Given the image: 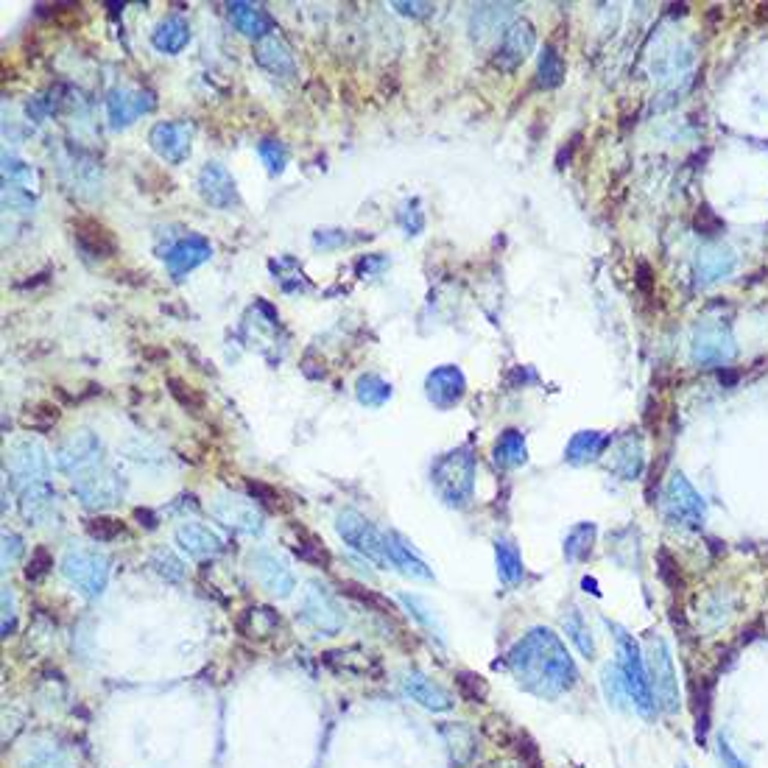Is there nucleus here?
Masks as SVG:
<instances>
[{
	"label": "nucleus",
	"mask_w": 768,
	"mask_h": 768,
	"mask_svg": "<svg viewBox=\"0 0 768 768\" xmlns=\"http://www.w3.org/2000/svg\"><path fill=\"white\" fill-rule=\"evenodd\" d=\"M506 665L520 688L545 701L559 699L579 682V668L562 646V640L542 626L523 634L509 648Z\"/></svg>",
	"instance_id": "1"
},
{
	"label": "nucleus",
	"mask_w": 768,
	"mask_h": 768,
	"mask_svg": "<svg viewBox=\"0 0 768 768\" xmlns=\"http://www.w3.org/2000/svg\"><path fill=\"white\" fill-rule=\"evenodd\" d=\"M431 484L436 495L445 500L447 506L461 509L467 506L475 489V459L470 450H450L439 456L431 470Z\"/></svg>",
	"instance_id": "2"
},
{
	"label": "nucleus",
	"mask_w": 768,
	"mask_h": 768,
	"mask_svg": "<svg viewBox=\"0 0 768 768\" xmlns=\"http://www.w3.org/2000/svg\"><path fill=\"white\" fill-rule=\"evenodd\" d=\"M612 632H615V646H618V668L626 688H629L634 710L643 718H654L657 701H654V690H651V679H648V668L643 662V654H640V646L626 629L612 626Z\"/></svg>",
	"instance_id": "3"
},
{
	"label": "nucleus",
	"mask_w": 768,
	"mask_h": 768,
	"mask_svg": "<svg viewBox=\"0 0 768 768\" xmlns=\"http://www.w3.org/2000/svg\"><path fill=\"white\" fill-rule=\"evenodd\" d=\"M6 472L14 492H23L28 486L51 484V459L40 439H17L6 450Z\"/></svg>",
	"instance_id": "4"
},
{
	"label": "nucleus",
	"mask_w": 768,
	"mask_h": 768,
	"mask_svg": "<svg viewBox=\"0 0 768 768\" xmlns=\"http://www.w3.org/2000/svg\"><path fill=\"white\" fill-rule=\"evenodd\" d=\"M336 534L352 551L361 553L364 559H369L372 565H378L380 570H389V539H386V531H380L372 520H366L364 514L341 512L336 517Z\"/></svg>",
	"instance_id": "5"
},
{
	"label": "nucleus",
	"mask_w": 768,
	"mask_h": 768,
	"mask_svg": "<svg viewBox=\"0 0 768 768\" xmlns=\"http://www.w3.org/2000/svg\"><path fill=\"white\" fill-rule=\"evenodd\" d=\"M62 576L79 590L84 598L104 595L109 584V559L95 548H68L62 556Z\"/></svg>",
	"instance_id": "6"
},
{
	"label": "nucleus",
	"mask_w": 768,
	"mask_h": 768,
	"mask_svg": "<svg viewBox=\"0 0 768 768\" xmlns=\"http://www.w3.org/2000/svg\"><path fill=\"white\" fill-rule=\"evenodd\" d=\"M297 620H302L305 626H310L313 632L333 637L344 629V612L338 607L336 595L330 593L319 581H308L302 598H299Z\"/></svg>",
	"instance_id": "7"
},
{
	"label": "nucleus",
	"mask_w": 768,
	"mask_h": 768,
	"mask_svg": "<svg viewBox=\"0 0 768 768\" xmlns=\"http://www.w3.org/2000/svg\"><path fill=\"white\" fill-rule=\"evenodd\" d=\"M54 461L56 470L73 481L81 472L93 470L98 464H107V450L93 431H73L59 442V447L54 450Z\"/></svg>",
	"instance_id": "8"
},
{
	"label": "nucleus",
	"mask_w": 768,
	"mask_h": 768,
	"mask_svg": "<svg viewBox=\"0 0 768 768\" xmlns=\"http://www.w3.org/2000/svg\"><path fill=\"white\" fill-rule=\"evenodd\" d=\"M646 668L657 707L668 715L679 713V704H682V701H679V679H676L674 662H671V651H668L662 637H648Z\"/></svg>",
	"instance_id": "9"
},
{
	"label": "nucleus",
	"mask_w": 768,
	"mask_h": 768,
	"mask_svg": "<svg viewBox=\"0 0 768 768\" xmlns=\"http://www.w3.org/2000/svg\"><path fill=\"white\" fill-rule=\"evenodd\" d=\"M70 486L87 509H109L123 498L121 475L109 464H98L93 470L81 472L70 481Z\"/></svg>",
	"instance_id": "10"
},
{
	"label": "nucleus",
	"mask_w": 768,
	"mask_h": 768,
	"mask_svg": "<svg viewBox=\"0 0 768 768\" xmlns=\"http://www.w3.org/2000/svg\"><path fill=\"white\" fill-rule=\"evenodd\" d=\"M246 565H249V573L260 581V587L266 593L277 595V598H288L297 590V576L280 553L257 548V551L249 553Z\"/></svg>",
	"instance_id": "11"
},
{
	"label": "nucleus",
	"mask_w": 768,
	"mask_h": 768,
	"mask_svg": "<svg viewBox=\"0 0 768 768\" xmlns=\"http://www.w3.org/2000/svg\"><path fill=\"white\" fill-rule=\"evenodd\" d=\"M151 151L168 165H182L193 149V123L188 121H160L149 132Z\"/></svg>",
	"instance_id": "12"
},
{
	"label": "nucleus",
	"mask_w": 768,
	"mask_h": 768,
	"mask_svg": "<svg viewBox=\"0 0 768 768\" xmlns=\"http://www.w3.org/2000/svg\"><path fill=\"white\" fill-rule=\"evenodd\" d=\"M213 517H216L218 523L232 528V531L246 534V537L263 534V514H260V509L255 506V500L238 498V495L224 492V495H218V498L213 500Z\"/></svg>",
	"instance_id": "13"
},
{
	"label": "nucleus",
	"mask_w": 768,
	"mask_h": 768,
	"mask_svg": "<svg viewBox=\"0 0 768 768\" xmlns=\"http://www.w3.org/2000/svg\"><path fill=\"white\" fill-rule=\"evenodd\" d=\"M196 190L204 199V204L216 207V210H235L241 204L238 185L232 174L221 162H207L199 176H196Z\"/></svg>",
	"instance_id": "14"
},
{
	"label": "nucleus",
	"mask_w": 768,
	"mask_h": 768,
	"mask_svg": "<svg viewBox=\"0 0 768 768\" xmlns=\"http://www.w3.org/2000/svg\"><path fill=\"white\" fill-rule=\"evenodd\" d=\"M157 107L154 95L149 90H135V87H115L107 95V118L109 126L115 132L129 129L140 115H149L151 109Z\"/></svg>",
	"instance_id": "15"
},
{
	"label": "nucleus",
	"mask_w": 768,
	"mask_h": 768,
	"mask_svg": "<svg viewBox=\"0 0 768 768\" xmlns=\"http://www.w3.org/2000/svg\"><path fill=\"white\" fill-rule=\"evenodd\" d=\"M165 269L174 280H185L190 271H196L213 257V246L204 235H185L165 252Z\"/></svg>",
	"instance_id": "16"
},
{
	"label": "nucleus",
	"mask_w": 768,
	"mask_h": 768,
	"mask_svg": "<svg viewBox=\"0 0 768 768\" xmlns=\"http://www.w3.org/2000/svg\"><path fill=\"white\" fill-rule=\"evenodd\" d=\"M665 512L674 520L676 526H690L699 528L704 523V503L693 492V486L682 478V475H674L671 484H668V492H665Z\"/></svg>",
	"instance_id": "17"
},
{
	"label": "nucleus",
	"mask_w": 768,
	"mask_h": 768,
	"mask_svg": "<svg viewBox=\"0 0 768 768\" xmlns=\"http://www.w3.org/2000/svg\"><path fill=\"white\" fill-rule=\"evenodd\" d=\"M464 391H467V380H464V372H461L459 366H439V369H433L431 375L425 378V397L439 411H447V408L459 405Z\"/></svg>",
	"instance_id": "18"
},
{
	"label": "nucleus",
	"mask_w": 768,
	"mask_h": 768,
	"mask_svg": "<svg viewBox=\"0 0 768 768\" xmlns=\"http://www.w3.org/2000/svg\"><path fill=\"white\" fill-rule=\"evenodd\" d=\"M400 688H403L408 699L417 701V704H422L425 710H433V713H447L453 707V696L442 685H436L433 679L419 674V671L400 674Z\"/></svg>",
	"instance_id": "19"
},
{
	"label": "nucleus",
	"mask_w": 768,
	"mask_h": 768,
	"mask_svg": "<svg viewBox=\"0 0 768 768\" xmlns=\"http://www.w3.org/2000/svg\"><path fill=\"white\" fill-rule=\"evenodd\" d=\"M176 545L182 551L193 556V559H204V556H216V553L224 551V539L218 537L216 531L204 523H196V520H185L182 526L176 528Z\"/></svg>",
	"instance_id": "20"
},
{
	"label": "nucleus",
	"mask_w": 768,
	"mask_h": 768,
	"mask_svg": "<svg viewBox=\"0 0 768 768\" xmlns=\"http://www.w3.org/2000/svg\"><path fill=\"white\" fill-rule=\"evenodd\" d=\"M17 506L28 526H45L56 514V489L51 484L28 486L17 492Z\"/></svg>",
	"instance_id": "21"
},
{
	"label": "nucleus",
	"mask_w": 768,
	"mask_h": 768,
	"mask_svg": "<svg viewBox=\"0 0 768 768\" xmlns=\"http://www.w3.org/2000/svg\"><path fill=\"white\" fill-rule=\"evenodd\" d=\"M255 59L260 68L277 76V79H291L297 73V62H294V54L291 48L285 45V40L280 34H269L266 40L257 42Z\"/></svg>",
	"instance_id": "22"
},
{
	"label": "nucleus",
	"mask_w": 768,
	"mask_h": 768,
	"mask_svg": "<svg viewBox=\"0 0 768 768\" xmlns=\"http://www.w3.org/2000/svg\"><path fill=\"white\" fill-rule=\"evenodd\" d=\"M531 48H534V31L528 23H514L506 34H503V40H500L498 56H495V65L503 70H514L517 65H523V59L531 54Z\"/></svg>",
	"instance_id": "23"
},
{
	"label": "nucleus",
	"mask_w": 768,
	"mask_h": 768,
	"mask_svg": "<svg viewBox=\"0 0 768 768\" xmlns=\"http://www.w3.org/2000/svg\"><path fill=\"white\" fill-rule=\"evenodd\" d=\"M386 539H389V562L391 570H400L403 576L408 579H422V581H431L433 579V570L428 567V562L419 556L408 542H405L397 531H386Z\"/></svg>",
	"instance_id": "24"
},
{
	"label": "nucleus",
	"mask_w": 768,
	"mask_h": 768,
	"mask_svg": "<svg viewBox=\"0 0 768 768\" xmlns=\"http://www.w3.org/2000/svg\"><path fill=\"white\" fill-rule=\"evenodd\" d=\"M227 12H230L232 26L241 31L243 37H249V40H266L271 31V17L260 6L255 3H246V0H235L227 6Z\"/></svg>",
	"instance_id": "25"
},
{
	"label": "nucleus",
	"mask_w": 768,
	"mask_h": 768,
	"mask_svg": "<svg viewBox=\"0 0 768 768\" xmlns=\"http://www.w3.org/2000/svg\"><path fill=\"white\" fill-rule=\"evenodd\" d=\"M190 42V26L185 17H179V14H171V17H165L160 20V26L154 28V34H151V45L160 51V54L176 56L185 51V45Z\"/></svg>",
	"instance_id": "26"
},
{
	"label": "nucleus",
	"mask_w": 768,
	"mask_h": 768,
	"mask_svg": "<svg viewBox=\"0 0 768 768\" xmlns=\"http://www.w3.org/2000/svg\"><path fill=\"white\" fill-rule=\"evenodd\" d=\"M73 230H76L73 235H76V243L81 246V252H87L90 257L115 255L118 243H115V238L109 235L107 227H101V224H95V221H90V218H84V221H79Z\"/></svg>",
	"instance_id": "27"
},
{
	"label": "nucleus",
	"mask_w": 768,
	"mask_h": 768,
	"mask_svg": "<svg viewBox=\"0 0 768 768\" xmlns=\"http://www.w3.org/2000/svg\"><path fill=\"white\" fill-rule=\"evenodd\" d=\"M277 626H280V615L269 607L243 609V615L238 618V632L249 640H269L271 634L277 632Z\"/></svg>",
	"instance_id": "28"
},
{
	"label": "nucleus",
	"mask_w": 768,
	"mask_h": 768,
	"mask_svg": "<svg viewBox=\"0 0 768 768\" xmlns=\"http://www.w3.org/2000/svg\"><path fill=\"white\" fill-rule=\"evenodd\" d=\"M3 188H17V190H26V193H34L37 196V188H40V176L37 171L23 162L20 157H14V154H3Z\"/></svg>",
	"instance_id": "29"
},
{
	"label": "nucleus",
	"mask_w": 768,
	"mask_h": 768,
	"mask_svg": "<svg viewBox=\"0 0 768 768\" xmlns=\"http://www.w3.org/2000/svg\"><path fill=\"white\" fill-rule=\"evenodd\" d=\"M391 394H394V389H391L389 380H383L375 372H366L355 380V400L366 408H383L391 400Z\"/></svg>",
	"instance_id": "30"
},
{
	"label": "nucleus",
	"mask_w": 768,
	"mask_h": 768,
	"mask_svg": "<svg viewBox=\"0 0 768 768\" xmlns=\"http://www.w3.org/2000/svg\"><path fill=\"white\" fill-rule=\"evenodd\" d=\"M609 445L607 436H601V433L595 431H584L576 433L573 436V442L567 445V461L570 464H587V461H595L601 453H604V447Z\"/></svg>",
	"instance_id": "31"
},
{
	"label": "nucleus",
	"mask_w": 768,
	"mask_h": 768,
	"mask_svg": "<svg viewBox=\"0 0 768 768\" xmlns=\"http://www.w3.org/2000/svg\"><path fill=\"white\" fill-rule=\"evenodd\" d=\"M526 459H528L526 439H523V433L520 431H506L503 436H500L498 442H495V461H498L500 467L512 470V467L526 464Z\"/></svg>",
	"instance_id": "32"
},
{
	"label": "nucleus",
	"mask_w": 768,
	"mask_h": 768,
	"mask_svg": "<svg viewBox=\"0 0 768 768\" xmlns=\"http://www.w3.org/2000/svg\"><path fill=\"white\" fill-rule=\"evenodd\" d=\"M291 548H294V553H297L302 562L322 567V570H327L330 562H333V556H330V551L324 548L322 539H316L310 531H305V528H299V539L291 545Z\"/></svg>",
	"instance_id": "33"
},
{
	"label": "nucleus",
	"mask_w": 768,
	"mask_h": 768,
	"mask_svg": "<svg viewBox=\"0 0 768 768\" xmlns=\"http://www.w3.org/2000/svg\"><path fill=\"white\" fill-rule=\"evenodd\" d=\"M397 601H400V604L408 609V615L417 620V623H422V626H425V629H428V632H431L436 640H442V637H445L442 626H439V620H436V615H433V609L428 607V601H425V598H419V595L400 593L397 595Z\"/></svg>",
	"instance_id": "34"
},
{
	"label": "nucleus",
	"mask_w": 768,
	"mask_h": 768,
	"mask_svg": "<svg viewBox=\"0 0 768 768\" xmlns=\"http://www.w3.org/2000/svg\"><path fill=\"white\" fill-rule=\"evenodd\" d=\"M495 553H498L500 579L506 581V584H517V581L523 579V559H520V551L514 548L512 542L498 539L495 542Z\"/></svg>",
	"instance_id": "35"
},
{
	"label": "nucleus",
	"mask_w": 768,
	"mask_h": 768,
	"mask_svg": "<svg viewBox=\"0 0 768 768\" xmlns=\"http://www.w3.org/2000/svg\"><path fill=\"white\" fill-rule=\"evenodd\" d=\"M149 567L165 581H182L185 579V565H182V559L176 556L171 548H154L149 556Z\"/></svg>",
	"instance_id": "36"
},
{
	"label": "nucleus",
	"mask_w": 768,
	"mask_h": 768,
	"mask_svg": "<svg viewBox=\"0 0 768 768\" xmlns=\"http://www.w3.org/2000/svg\"><path fill=\"white\" fill-rule=\"evenodd\" d=\"M593 542H595V526L593 523H581L576 526L565 539V556L570 562H581V559H587L590 551H593Z\"/></svg>",
	"instance_id": "37"
},
{
	"label": "nucleus",
	"mask_w": 768,
	"mask_h": 768,
	"mask_svg": "<svg viewBox=\"0 0 768 768\" xmlns=\"http://www.w3.org/2000/svg\"><path fill=\"white\" fill-rule=\"evenodd\" d=\"M562 623H565L567 637H570V640L576 643V648H579L581 654H584L587 660H593V657H595V643H593V637H590V629H587V623H584V618H581L579 609H570Z\"/></svg>",
	"instance_id": "38"
},
{
	"label": "nucleus",
	"mask_w": 768,
	"mask_h": 768,
	"mask_svg": "<svg viewBox=\"0 0 768 768\" xmlns=\"http://www.w3.org/2000/svg\"><path fill=\"white\" fill-rule=\"evenodd\" d=\"M341 593L350 595L352 601H358V604H364V607L375 609L380 615H394V604H391L389 598L372 593V590H366V587L355 584V581H341Z\"/></svg>",
	"instance_id": "39"
},
{
	"label": "nucleus",
	"mask_w": 768,
	"mask_h": 768,
	"mask_svg": "<svg viewBox=\"0 0 768 768\" xmlns=\"http://www.w3.org/2000/svg\"><path fill=\"white\" fill-rule=\"evenodd\" d=\"M257 154H260V160H263V165H266V171H269L271 176L283 174L285 165L291 160L285 143H280V140H260V143H257Z\"/></svg>",
	"instance_id": "40"
},
{
	"label": "nucleus",
	"mask_w": 768,
	"mask_h": 768,
	"mask_svg": "<svg viewBox=\"0 0 768 768\" xmlns=\"http://www.w3.org/2000/svg\"><path fill=\"white\" fill-rule=\"evenodd\" d=\"M562 76H565V62H562V56L556 54L553 45H545L542 59H539V84H542V87H556V84L562 81Z\"/></svg>",
	"instance_id": "41"
},
{
	"label": "nucleus",
	"mask_w": 768,
	"mask_h": 768,
	"mask_svg": "<svg viewBox=\"0 0 768 768\" xmlns=\"http://www.w3.org/2000/svg\"><path fill=\"white\" fill-rule=\"evenodd\" d=\"M601 685H604V693H607V699H609V704H612V707L623 710V707H626V701H632V696H629V688H626L623 674H620L618 668L607 665V668H604V674H601Z\"/></svg>",
	"instance_id": "42"
},
{
	"label": "nucleus",
	"mask_w": 768,
	"mask_h": 768,
	"mask_svg": "<svg viewBox=\"0 0 768 768\" xmlns=\"http://www.w3.org/2000/svg\"><path fill=\"white\" fill-rule=\"evenodd\" d=\"M20 768H73L68 763V757L62 755L59 749H51V746H37L31 749L23 760H20Z\"/></svg>",
	"instance_id": "43"
},
{
	"label": "nucleus",
	"mask_w": 768,
	"mask_h": 768,
	"mask_svg": "<svg viewBox=\"0 0 768 768\" xmlns=\"http://www.w3.org/2000/svg\"><path fill=\"white\" fill-rule=\"evenodd\" d=\"M87 534L95 539V542H112V539H118L126 534V526H123L121 520H112V517H93V520H87Z\"/></svg>",
	"instance_id": "44"
},
{
	"label": "nucleus",
	"mask_w": 768,
	"mask_h": 768,
	"mask_svg": "<svg viewBox=\"0 0 768 768\" xmlns=\"http://www.w3.org/2000/svg\"><path fill=\"white\" fill-rule=\"evenodd\" d=\"M456 685H459L461 699L472 701V704H481V701H486V693H489V688H486L484 676L467 674V671H464V674L456 676Z\"/></svg>",
	"instance_id": "45"
},
{
	"label": "nucleus",
	"mask_w": 768,
	"mask_h": 768,
	"mask_svg": "<svg viewBox=\"0 0 768 768\" xmlns=\"http://www.w3.org/2000/svg\"><path fill=\"white\" fill-rule=\"evenodd\" d=\"M397 221H400V227H403L408 238L425 230V213L419 210V199L405 202L403 207H400V213H397Z\"/></svg>",
	"instance_id": "46"
},
{
	"label": "nucleus",
	"mask_w": 768,
	"mask_h": 768,
	"mask_svg": "<svg viewBox=\"0 0 768 768\" xmlns=\"http://www.w3.org/2000/svg\"><path fill=\"white\" fill-rule=\"evenodd\" d=\"M51 567H54V556H51V551L48 548H34L31 551V559L26 562V579L28 581H42L48 573H51Z\"/></svg>",
	"instance_id": "47"
},
{
	"label": "nucleus",
	"mask_w": 768,
	"mask_h": 768,
	"mask_svg": "<svg viewBox=\"0 0 768 768\" xmlns=\"http://www.w3.org/2000/svg\"><path fill=\"white\" fill-rule=\"evenodd\" d=\"M3 207L6 210H12V213H34V207H37V196L34 193H26V190H17V188H3Z\"/></svg>",
	"instance_id": "48"
},
{
	"label": "nucleus",
	"mask_w": 768,
	"mask_h": 768,
	"mask_svg": "<svg viewBox=\"0 0 768 768\" xmlns=\"http://www.w3.org/2000/svg\"><path fill=\"white\" fill-rule=\"evenodd\" d=\"M246 489H249V495H252L257 503L269 506V509H274V512H280V509H283V495H280L274 486L263 484V481H246Z\"/></svg>",
	"instance_id": "49"
},
{
	"label": "nucleus",
	"mask_w": 768,
	"mask_h": 768,
	"mask_svg": "<svg viewBox=\"0 0 768 768\" xmlns=\"http://www.w3.org/2000/svg\"><path fill=\"white\" fill-rule=\"evenodd\" d=\"M355 238L347 235L344 230H316L313 232V246L316 249H322V252H330V249H341V246H347Z\"/></svg>",
	"instance_id": "50"
},
{
	"label": "nucleus",
	"mask_w": 768,
	"mask_h": 768,
	"mask_svg": "<svg viewBox=\"0 0 768 768\" xmlns=\"http://www.w3.org/2000/svg\"><path fill=\"white\" fill-rule=\"evenodd\" d=\"M168 386H171V394H174L176 400L182 403V408H188V411H193V414H196V411L202 408V400H199V397H196V394L190 391V386H185L182 380L171 378V380H168Z\"/></svg>",
	"instance_id": "51"
},
{
	"label": "nucleus",
	"mask_w": 768,
	"mask_h": 768,
	"mask_svg": "<svg viewBox=\"0 0 768 768\" xmlns=\"http://www.w3.org/2000/svg\"><path fill=\"white\" fill-rule=\"evenodd\" d=\"M23 556V539L14 531H3V567H12Z\"/></svg>",
	"instance_id": "52"
},
{
	"label": "nucleus",
	"mask_w": 768,
	"mask_h": 768,
	"mask_svg": "<svg viewBox=\"0 0 768 768\" xmlns=\"http://www.w3.org/2000/svg\"><path fill=\"white\" fill-rule=\"evenodd\" d=\"M358 274L361 277H378L380 271H386L389 269V257H383V255H366L358 260Z\"/></svg>",
	"instance_id": "53"
},
{
	"label": "nucleus",
	"mask_w": 768,
	"mask_h": 768,
	"mask_svg": "<svg viewBox=\"0 0 768 768\" xmlns=\"http://www.w3.org/2000/svg\"><path fill=\"white\" fill-rule=\"evenodd\" d=\"M14 618H17V612H14V593L9 587H3V637H9L14 632Z\"/></svg>",
	"instance_id": "54"
},
{
	"label": "nucleus",
	"mask_w": 768,
	"mask_h": 768,
	"mask_svg": "<svg viewBox=\"0 0 768 768\" xmlns=\"http://www.w3.org/2000/svg\"><path fill=\"white\" fill-rule=\"evenodd\" d=\"M394 9L405 17H428L433 12V3H405V0H394Z\"/></svg>",
	"instance_id": "55"
},
{
	"label": "nucleus",
	"mask_w": 768,
	"mask_h": 768,
	"mask_svg": "<svg viewBox=\"0 0 768 768\" xmlns=\"http://www.w3.org/2000/svg\"><path fill=\"white\" fill-rule=\"evenodd\" d=\"M718 755H721V760L727 763V768H749L746 763H743L741 757L732 752V746H729V741L724 738V735L718 738Z\"/></svg>",
	"instance_id": "56"
},
{
	"label": "nucleus",
	"mask_w": 768,
	"mask_h": 768,
	"mask_svg": "<svg viewBox=\"0 0 768 768\" xmlns=\"http://www.w3.org/2000/svg\"><path fill=\"white\" fill-rule=\"evenodd\" d=\"M135 520H140V526H146L151 531V528H157V514L151 512V509H135Z\"/></svg>",
	"instance_id": "57"
},
{
	"label": "nucleus",
	"mask_w": 768,
	"mask_h": 768,
	"mask_svg": "<svg viewBox=\"0 0 768 768\" xmlns=\"http://www.w3.org/2000/svg\"><path fill=\"white\" fill-rule=\"evenodd\" d=\"M679 768H688V766H679Z\"/></svg>",
	"instance_id": "58"
}]
</instances>
